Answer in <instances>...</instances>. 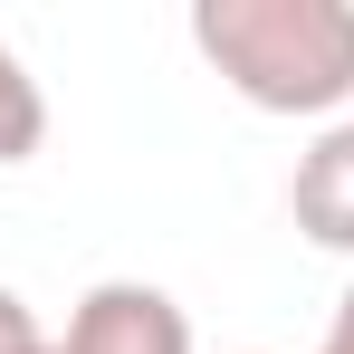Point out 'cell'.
Segmentation results:
<instances>
[{
    "instance_id": "cell-1",
    "label": "cell",
    "mask_w": 354,
    "mask_h": 354,
    "mask_svg": "<svg viewBox=\"0 0 354 354\" xmlns=\"http://www.w3.org/2000/svg\"><path fill=\"white\" fill-rule=\"evenodd\" d=\"M192 48L259 115H345L354 0H192Z\"/></svg>"
},
{
    "instance_id": "cell-2",
    "label": "cell",
    "mask_w": 354,
    "mask_h": 354,
    "mask_svg": "<svg viewBox=\"0 0 354 354\" xmlns=\"http://www.w3.org/2000/svg\"><path fill=\"white\" fill-rule=\"evenodd\" d=\"M58 354H192V316L144 278H106L77 297Z\"/></svg>"
},
{
    "instance_id": "cell-3",
    "label": "cell",
    "mask_w": 354,
    "mask_h": 354,
    "mask_svg": "<svg viewBox=\"0 0 354 354\" xmlns=\"http://www.w3.org/2000/svg\"><path fill=\"white\" fill-rule=\"evenodd\" d=\"M288 211H297V230L316 239V249L354 259V115H335L306 153H297V173H288Z\"/></svg>"
},
{
    "instance_id": "cell-4",
    "label": "cell",
    "mask_w": 354,
    "mask_h": 354,
    "mask_svg": "<svg viewBox=\"0 0 354 354\" xmlns=\"http://www.w3.org/2000/svg\"><path fill=\"white\" fill-rule=\"evenodd\" d=\"M48 144V96H39V77L19 67V48L0 39V163H29Z\"/></svg>"
},
{
    "instance_id": "cell-5",
    "label": "cell",
    "mask_w": 354,
    "mask_h": 354,
    "mask_svg": "<svg viewBox=\"0 0 354 354\" xmlns=\"http://www.w3.org/2000/svg\"><path fill=\"white\" fill-rule=\"evenodd\" d=\"M58 335H39V316H29V297L0 288V354H48Z\"/></svg>"
},
{
    "instance_id": "cell-6",
    "label": "cell",
    "mask_w": 354,
    "mask_h": 354,
    "mask_svg": "<svg viewBox=\"0 0 354 354\" xmlns=\"http://www.w3.org/2000/svg\"><path fill=\"white\" fill-rule=\"evenodd\" d=\"M326 335H335V345H354V288L335 297V326H326Z\"/></svg>"
},
{
    "instance_id": "cell-7",
    "label": "cell",
    "mask_w": 354,
    "mask_h": 354,
    "mask_svg": "<svg viewBox=\"0 0 354 354\" xmlns=\"http://www.w3.org/2000/svg\"><path fill=\"white\" fill-rule=\"evenodd\" d=\"M316 354H354V345H335V335H326V345H316Z\"/></svg>"
},
{
    "instance_id": "cell-8",
    "label": "cell",
    "mask_w": 354,
    "mask_h": 354,
    "mask_svg": "<svg viewBox=\"0 0 354 354\" xmlns=\"http://www.w3.org/2000/svg\"><path fill=\"white\" fill-rule=\"evenodd\" d=\"M48 354H58V345H48Z\"/></svg>"
}]
</instances>
